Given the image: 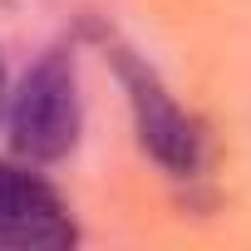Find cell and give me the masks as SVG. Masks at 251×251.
Instances as JSON below:
<instances>
[{
    "label": "cell",
    "instance_id": "1",
    "mask_svg": "<svg viewBox=\"0 0 251 251\" xmlns=\"http://www.w3.org/2000/svg\"><path fill=\"white\" fill-rule=\"evenodd\" d=\"M113 64H118L123 89H128V108H133V128H138L143 153H148L173 182H202V177H207V163H212L207 128L163 89V79H158L138 54L118 50Z\"/></svg>",
    "mask_w": 251,
    "mask_h": 251
},
{
    "label": "cell",
    "instance_id": "2",
    "mask_svg": "<svg viewBox=\"0 0 251 251\" xmlns=\"http://www.w3.org/2000/svg\"><path fill=\"white\" fill-rule=\"evenodd\" d=\"M10 143L30 163H59L79 143V74L69 50H50L10 99Z\"/></svg>",
    "mask_w": 251,
    "mask_h": 251
},
{
    "label": "cell",
    "instance_id": "3",
    "mask_svg": "<svg viewBox=\"0 0 251 251\" xmlns=\"http://www.w3.org/2000/svg\"><path fill=\"white\" fill-rule=\"evenodd\" d=\"M79 226L64 197L30 168L0 163V246L10 251H59L74 246Z\"/></svg>",
    "mask_w": 251,
    "mask_h": 251
},
{
    "label": "cell",
    "instance_id": "4",
    "mask_svg": "<svg viewBox=\"0 0 251 251\" xmlns=\"http://www.w3.org/2000/svg\"><path fill=\"white\" fill-rule=\"evenodd\" d=\"M0 108H5V69H0Z\"/></svg>",
    "mask_w": 251,
    "mask_h": 251
}]
</instances>
